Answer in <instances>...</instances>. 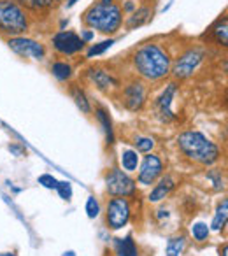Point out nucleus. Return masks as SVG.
Returning a JSON list of instances; mask_svg holds the SVG:
<instances>
[{
	"instance_id": "2eb2a0df",
	"label": "nucleus",
	"mask_w": 228,
	"mask_h": 256,
	"mask_svg": "<svg viewBox=\"0 0 228 256\" xmlns=\"http://www.w3.org/2000/svg\"><path fill=\"white\" fill-rule=\"evenodd\" d=\"M153 20V8L150 6H140V8H136V11L128 16V20L125 22L126 28L134 30V28H139V26L146 25Z\"/></svg>"
},
{
	"instance_id": "0eeeda50",
	"label": "nucleus",
	"mask_w": 228,
	"mask_h": 256,
	"mask_svg": "<svg viewBox=\"0 0 228 256\" xmlns=\"http://www.w3.org/2000/svg\"><path fill=\"white\" fill-rule=\"evenodd\" d=\"M132 216V206H130L128 198L125 196H114L107 202V212L106 220L110 230H122L126 226Z\"/></svg>"
},
{
	"instance_id": "c9c22d12",
	"label": "nucleus",
	"mask_w": 228,
	"mask_h": 256,
	"mask_svg": "<svg viewBox=\"0 0 228 256\" xmlns=\"http://www.w3.org/2000/svg\"><path fill=\"white\" fill-rule=\"evenodd\" d=\"M76 2H78V0H67V8H72V6H74Z\"/></svg>"
},
{
	"instance_id": "a878e982",
	"label": "nucleus",
	"mask_w": 228,
	"mask_h": 256,
	"mask_svg": "<svg viewBox=\"0 0 228 256\" xmlns=\"http://www.w3.org/2000/svg\"><path fill=\"white\" fill-rule=\"evenodd\" d=\"M114 42H116L114 39H107V40H102V42H98V44H93V46L86 51V58H93V56H98V54H104Z\"/></svg>"
},
{
	"instance_id": "2f4dec72",
	"label": "nucleus",
	"mask_w": 228,
	"mask_h": 256,
	"mask_svg": "<svg viewBox=\"0 0 228 256\" xmlns=\"http://www.w3.org/2000/svg\"><path fill=\"white\" fill-rule=\"evenodd\" d=\"M9 151H11V153L14 154V156H18V158H22V156H25V154H26V151L23 150L22 146H18V144H11V146H9Z\"/></svg>"
},
{
	"instance_id": "cd10ccee",
	"label": "nucleus",
	"mask_w": 228,
	"mask_h": 256,
	"mask_svg": "<svg viewBox=\"0 0 228 256\" xmlns=\"http://www.w3.org/2000/svg\"><path fill=\"white\" fill-rule=\"evenodd\" d=\"M86 214L90 220H95L100 214V204L95 196H88V200H86Z\"/></svg>"
},
{
	"instance_id": "a211bd4d",
	"label": "nucleus",
	"mask_w": 228,
	"mask_h": 256,
	"mask_svg": "<svg viewBox=\"0 0 228 256\" xmlns=\"http://www.w3.org/2000/svg\"><path fill=\"white\" fill-rule=\"evenodd\" d=\"M95 116H96V120L100 121V124H102V130H104V134H106L107 144H112L114 142V130H112V121H110L109 112H107L104 107H96Z\"/></svg>"
},
{
	"instance_id": "473e14b6",
	"label": "nucleus",
	"mask_w": 228,
	"mask_h": 256,
	"mask_svg": "<svg viewBox=\"0 0 228 256\" xmlns=\"http://www.w3.org/2000/svg\"><path fill=\"white\" fill-rule=\"evenodd\" d=\"M136 8H137V4L136 2H132V0H126L125 4H123V8H122V11H123V14H132L134 11H136Z\"/></svg>"
},
{
	"instance_id": "9b49d317",
	"label": "nucleus",
	"mask_w": 228,
	"mask_h": 256,
	"mask_svg": "<svg viewBox=\"0 0 228 256\" xmlns=\"http://www.w3.org/2000/svg\"><path fill=\"white\" fill-rule=\"evenodd\" d=\"M162 172H164V162H162V158L158 154L148 153L144 156L142 164H140L137 181L142 186H151L156 182V179L162 178Z\"/></svg>"
},
{
	"instance_id": "20e7f679",
	"label": "nucleus",
	"mask_w": 228,
	"mask_h": 256,
	"mask_svg": "<svg viewBox=\"0 0 228 256\" xmlns=\"http://www.w3.org/2000/svg\"><path fill=\"white\" fill-rule=\"evenodd\" d=\"M30 30V14L16 0H0V36L16 37Z\"/></svg>"
},
{
	"instance_id": "b1692460",
	"label": "nucleus",
	"mask_w": 228,
	"mask_h": 256,
	"mask_svg": "<svg viewBox=\"0 0 228 256\" xmlns=\"http://www.w3.org/2000/svg\"><path fill=\"white\" fill-rule=\"evenodd\" d=\"M51 72H53V76L58 79V81H68V79L72 78V67L67 64V62H54L53 65H51Z\"/></svg>"
},
{
	"instance_id": "6e6552de",
	"label": "nucleus",
	"mask_w": 228,
	"mask_h": 256,
	"mask_svg": "<svg viewBox=\"0 0 228 256\" xmlns=\"http://www.w3.org/2000/svg\"><path fill=\"white\" fill-rule=\"evenodd\" d=\"M148 88L142 79H130L122 88V102L130 112H139L146 106Z\"/></svg>"
},
{
	"instance_id": "1a4fd4ad",
	"label": "nucleus",
	"mask_w": 228,
	"mask_h": 256,
	"mask_svg": "<svg viewBox=\"0 0 228 256\" xmlns=\"http://www.w3.org/2000/svg\"><path fill=\"white\" fill-rule=\"evenodd\" d=\"M8 46L11 48L12 53H16L22 58H30V60H39V62L46 58V48H44V44L32 39V37H25V36L9 37Z\"/></svg>"
},
{
	"instance_id": "5701e85b",
	"label": "nucleus",
	"mask_w": 228,
	"mask_h": 256,
	"mask_svg": "<svg viewBox=\"0 0 228 256\" xmlns=\"http://www.w3.org/2000/svg\"><path fill=\"white\" fill-rule=\"evenodd\" d=\"M186 248V237L179 235V237L168 238L167 248H165V256H181Z\"/></svg>"
},
{
	"instance_id": "4be33fe9",
	"label": "nucleus",
	"mask_w": 228,
	"mask_h": 256,
	"mask_svg": "<svg viewBox=\"0 0 228 256\" xmlns=\"http://www.w3.org/2000/svg\"><path fill=\"white\" fill-rule=\"evenodd\" d=\"M120 162H122V167L125 172H134L139 167V154L134 150H123L122 156H120Z\"/></svg>"
},
{
	"instance_id": "c85d7f7f",
	"label": "nucleus",
	"mask_w": 228,
	"mask_h": 256,
	"mask_svg": "<svg viewBox=\"0 0 228 256\" xmlns=\"http://www.w3.org/2000/svg\"><path fill=\"white\" fill-rule=\"evenodd\" d=\"M207 179L209 181H212V186L214 190H223V176H221V170H218V168H212V170L207 172Z\"/></svg>"
},
{
	"instance_id": "423d86ee",
	"label": "nucleus",
	"mask_w": 228,
	"mask_h": 256,
	"mask_svg": "<svg viewBox=\"0 0 228 256\" xmlns=\"http://www.w3.org/2000/svg\"><path fill=\"white\" fill-rule=\"evenodd\" d=\"M106 190L110 196H134L137 192V184L128 172L120 168H110L106 174Z\"/></svg>"
},
{
	"instance_id": "7ed1b4c3",
	"label": "nucleus",
	"mask_w": 228,
	"mask_h": 256,
	"mask_svg": "<svg viewBox=\"0 0 228 256\" xmlns=\"http://www.w3.org/2000/svg\"><path fill=\"white\" fill-rule=\"evenodd\" d=\"M178 148L188 160L204 167L214 165L220 160V148L198 130H184L178 136Z\"/></svg>"
},
{
	"instance_id": "f704fd0d",
	"label": "nucleus",
	"mask_w": 228,
	"mask_h": 256,
	"mask_svg": "<svg viewBox=\"0 0 228 256\" xmlns=\"http://www.w3.org/2000/svg\"><path fill=\"white\" fill-rule=\"evenodd\" d=\"M226 254H228V246L223 244V248H221V251H220V256H226Z\"/></svg>"
},
{
	"instance_id": "bb28decb",
	"label": "nucleus",
	"mask_w": 228,
	"mask_h": 256,
	"mask_svg": "<svg viewBox=\"0 0 228 256\" xmlns=\"http://www.w3.org/2000/svg\"><path fill=\"white\" fill-rule=\"evenodd\" d=\"M136 150L139 153H151V150L154 148V139L153 137H137L136 139Z\"/></svg>"
},
{
	"instance_id": "39448f33",
	"label": "nucleus",
	"mask_w": 228,
	"mask_h": 256,
	"mask_svg": "<svg viewBox=\"0 0 228 256\" xmlns=\"http://www.w3.org/2000/svg\"><path fill=\"white\" fill-rule=\"evenodd\" d=\"M207 51L202 46H192L186 48L181 54H178L174 62H172L170 74L176 81H184L190 79L196 72V68L202 65V62L206 60Z\"/></svg>"
},
{
	"instance_id": "ddd939ff",
	"label": "nucleus",
	"mask_w": 228,
	"mask_h": 256,
	"mask_svg": "<svg viewBox=\"0 0 228 256\" xmlns=\"http://www.w3.org/2000/svg\"><path fill=\"white\" fill-rule=\"evenodd\" d=\"M88 79L104 93H109L112 90H118L122 88V82L116 76L112 74L110 70L107 68H102V67H90L88 72H86Z\"/></svg>"
},
{
	"instance_id": "e433bc0d",
	"label": "nucleus",
	"mask_w": 228,
	"mask_h": 256,
	"mask_svg": "<svg viewBox=\"0 0 228 256\" xmlns=\"http://www.w3.org/2000/svg\"><path fill=\"white\" fill-rule=\"evenodd\" d=\"M0 256H16L14 252H0Z\"/></svg>"
},
{
	"instance_id": "f257e3e1",
	"label": "nucleus",
	"mask_w": 228,
	"mask_h": 256,
	"mask_svg": "<svg viewBox=\"0 0 228 256\" xmlns=\"http://www.w3.org/2000/svg\"><path fill=\"white\" fill-rule=\"evenodd\" d=\"M132 67L144 81L160 82L170 76L172 56L158 42H146L134 51Z\"/></svg>"
},
{
	"instance_id": "c756f323",
	"label": "nucleus",
	"mask_w": 228,
	"mask_h": 256,
	"mask_svg": "<svg viewBox=\"0 0 228 256\" xmlns=\"http://www.w3.org/2000/svg\"><path fill=\"white\" fill-rule=\"evenodd\" d=\"M56 192H58V195H60V198H64V200H70L72 198V184L68 181L58 182Z\"/></svg>"
},
{
	"instance_id": "6ab92c4d",
	"label": "nucleus",
	"mask_w": 228,
	"mask_h": 256,
	"mask_svg": "<svg viewBox=\"0 0 228 256\" xmlns=\"http://www.w3.org/2000/svg\"><path fill=\"white\" fill-rule=\"evenodd\" d=\"M210 36H212L214 42H216L218 46L224 48L228 44V22H226V16L224 14H223V18L218 20V23L212 26Z\"/></svg>"
},
{
	"instance_id": "7c9ffc66",
	"label": "nucleus",
	"mask_w": 228,
	"mask_h": 256,
	"mask_svg": "<svg viewBox=\"0 0 228 256\" xmlns=\"http://www.w3.org/2000/svg\"><path fill=\"white\" fill-rule=\"evenodd\" d=\"M39 184H42L44 188H48V190H56L58 181H56V178H53L51 174H42V176H39Z\"/></svg>"
},
{
	"instance_id": "393cba45",
	"label": "nucleus",
	"mask_w": 228,
	"mask_h": 256,
	"mask_svg": "<svg viewBox=\"0 0 228 256\" xmlns=\"http://www.w3.org/2000/svg\"><path fill=\"white\" fill-rule=\"evenodd\" d=\"M190 232H192L193 238H195L196 242H206L207 237H209V234H210L209 226H207V223H204V221H196V223H193L192 228H190Z\"/></svg>"
},
{
	"instance_id": "f3484780",
	"label": "nucleus",
	"mask_w": 228,
	"mask_h": 256,
	"mask_svg": "<svg viewBox=\"0 0 228 256\" xmlns=\"http://www.w3.org/2000/svg\"><path fill=\"white\" fill-rule=\"evenodd\" d=\"M114 248H116L118 256H139V248H137L132 235H126L125 238H116Z\"/></svg>"
},
{
	"instance_id": "4c0bfd02",
	"label": "nucleus",
	"mask_w": 228,
	"mask_h": 256,
	"mask_svg": "<svg viewBox=\"0 0 228 256\" xmlns=\"http://www.w3.org/2000/svg\"><path fill=\"white\" fill-rule=\"evenodd\" d=\"M64 256H76V252L74 251H67V252H64Z\"/></svg>"
},
{
	"instance_id": "412c9836",
	"label": "nucleus",
	"mask_w": 228,
	"mask_h": 256,
	"mask_svg": "<svg viewBox=\"0 0 228 256\" xmlns=\"http://www.w3.org/2000/svg\"><path fill=\"white\" fill-rule=\"evenodd\" d=\"M70 95H72V98H74L76 106H78L79 109H81V112L92 114V104H90V100H88V96H86V93L82 92V90L79 88L78 84H72Z\"/></svg>"
},
{
	"instance_id": "f8f14e48",
	"label": "nucleus",
	"mask_w": 228,
	"mask_h": 256,
	"mask_svg": "<svg viewBox=\"0 0 228 256\" xmlns=\"http://www.w3.org/2000/svg\"><path fill=\"white\" fill-rule=\"evenodd\" d=\"M176 93H178V82H168L165 90L160 93L156 100H154V112L156 118L164 123H170L176 120V114L172 110V100H174Z\"/></svg>"
},
{
	"instance_id": "dca6fc26",
	"label": "nucleus",
	"mask_w": 228,
	"mask_h": 256,
	"mask_svg": "<svg viewBox=\"0 0 228 256\" xmlns=\"http://www.w3.org/2000/svg\"><path fill=\"white\" fill-rule=\"evenodd\" d=\"M176 186V181L172 176H164V178H160V181H158V184L154 186L153 190H151L150 196H148V200H150L151 204H156V202H162V200L165 198V196L168 195V193L172 192V188Z\"/></svg>"
},
{
	"instance_id": "9d476101",
	"label": "nucleus",
	"mask_w": 228,
	"mask_h": 256,
	"mask_svg": "<svg viewBox=\"0 0 228 256\" xmlns=\"http://www.w3.org/2000/svg\"><path fill=\"white\" fill-rule=\"evenodd\" d=\"M51 44H53V50L62 56H74V54L81 53L84 50L86 42L76 32L62 30V32L54 34L53 39H51Z\"/></svg>"
},
{
	"instance_id": "aec40b11",
	"label": "nucleus",
	"mask_w": 228,
	"mask_h": 256,
	"mask_svg": "<svg viewBox=\"0 0 228 256\" xmlns=\"http://www.w3.org/2000/svg\"><path fill=\"white\" fill-rule=\"evenodd\" d=\"M226 218H228V200H223L218 207L216 214H214V220L210 223V228L209 230L212 232H221L226 224Z\"/></svg>"
},
{
	"instance_id": "4468645a",
	"label": "nucleus",
	"mask_w": 228,
	"mask_h": 256,
	"mask_svg": "<svg viewBox=\"0 0 228 256\" xmlns=\"http://www.w3.org/2000/svg\"><path fill=\"white\" fill-rule=\"evenodd\" d=\"M16 2H18L22 8H25L28 14L42 16V14L53 12L64 0H16Z\"/></svg>"
},
{
	"instance_id": "f03ea898",
	"label": "nucleus",
	"mask_w": 228,
	"mask_h": 256,
	"mask_svg": "<svg viewBox=\"0 0 228 256\" xmlns=\"http://www.w3.org/2000/svg\"><path fill=\"white\" fill-rule=\"evenodd\" d=\"M82 23L93 32L112 36L123 26V11L114 0H96L82 12Z\"/></svg>"
},
{
	"instance_id": "72a5a7b5",
	"label": "nucleus",
	"mask_w": 228,
	"mask_h": 256,
	"mask_svg": "<svg viewBox=\"0 0 228 256\" xmlns=\"http://www.w3.org/2000/svg\"><path fill=\"white\" fill-rule=\"evenodd\" d=\"M81 37L84 42H92L93 40V37H95V34H93V30H90V28H84V30H81Z\"/></svg>"
}]
</instances>
